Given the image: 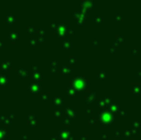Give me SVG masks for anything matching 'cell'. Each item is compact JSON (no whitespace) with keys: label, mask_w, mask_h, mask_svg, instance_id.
<instances>
[{"label":"cell","mask_w":141,"mask_h":140,"mask_svg":"<svg viewBox=\"0 0 141 140\" xmlns=\"http://www.w3.org/2000/svg\"><path fill=\"white\" fill-rule=\"evenodd\" d=\"M88 86V82L83 76H77L71 81V87H73L77 92L86 90Z\"/></svg>","instance_id":"6da1fadb"},{"label":"cell","mask_w":141,"mask_h":140,"mask_svg":"<svg viewBox=\"0 0 141 140\" xmlns=\"http://www.w3.org/2000/svg\"><path fill=\"white\" fill-rule=\"evenodd\" d=\"M115 120L114 114L109 112L107 109L101 110L99 112V122L101 123L102 126H110Z\"/></svg>","instance_id":"7a4b0ae2"},{"label":"cell","mask_w":141,"mask_h":140,"mask_svg":"<svg viewBox=\"0 0 141 140\" xmlns=\"http://www.w3.org/2000/svg\"><path fill=\"white\" fill-rule=\"evenodd\" d=\"M67 31H68V29H67V24H66V22H65V21H62V22L59 24V27H58V29L56 30V33L59 35V37L64 38L66 37V35H67Z\"/></svg>","instance_id":"3957f363"},{"label":"cell","mask_w":141,"mask_h":140,"mask_svg":"<svg viewBox=\"0 0 141 140\" xmlns=\"http://www.w3.org/2000/svg\"><path fill=\"white\" fill-rule=\"evenodd\" d=\"M59 137L61 140H75L74 135L72 134L69 130L67 129H63L61 130L60 132V134H59Z\"/></svg>","instance_id":"277c9868"},{"label":"cell","mask_w":141,"mask_h":140,"mask_svg":"<svg viewBox=\"0 0 141 140\" xmlns=\"http://www.w3.org/2000/svg\"><path fill=\"white\" fill-rule=\"evenodd\" d=\"M29 90L37 95V94H39L40 91H41V85H40V83L39 82H33V83H29Z\"/></svg>","instance_id":"5b68a950"},{"label":"cell","mask_w":141,"mask_h":140,"mask_svg":"<svg viewBox=\"0 0 141 140\" xmlns=\"http://www.w3.org/2000/svg\"><path fill=\"white\" fill-rule=\"evenodd\" d=\"M98 97V93L96 91H92V92H89V94H87L84 98V103L85 105H91L95 102V100L97 99Z\"/></svg>","instance_id":"8992f818"},{"label":"cell","mask_w":141,"mask_h":140,"mask_svg":"<svg viewBox=\"0 0 141 140\" xmlns=\"http://www.w3.org/2000/svg\"><path fill=\"white\" fill-rule=\"evenodd\" d=\"M65 113H66V115L68 116V117H70L71 119L72 118H75L76 117V108L73 107V106H67L66 107V108H65Z\"/></svg>","instance_id":"52a82bcc"},{"label":"cell","mask_w":141,"mask_h":140,"mask_svg":"<svg viewBox=\"0 0 141 140\" xmlns=\"http://www.w3.org/2000/svg\"><path fill=\"white\" fill-rule=\"evenodd\" d=\"M108 108H109V111L111 112L112 114L118 113L119 110H120V107H119V105H118L117 103H115V102H111V104L108 107Z\"/></svg>","instance_id":"ba28073f"},{"label":"cell","mask_w":141,"mask_h":140,"mask_svg":"<svg viewBox=\"0 0 141 140\" xmlns=\"http://www.w3.org/2000/svg\"><path fill=\"white\" fill-rule=\"evenodd\" d=\"M7 37H8V38H9L12 42H13V41H15V40L19 38V33H18L17 31H15V30H11V31L8 33Z\"/></svg>","instance_id":"9c48e42d"},{"label":"cell","mask_w":141,"mask_h":140,"mask_svg":"<svg viewBox=\"0 0 141 140\" xmlns=\"http://www.w3.org/2000/svg\"><path fill=\"white\" fill-rule=\"evenodd\" d=\"M15 74H17L20 78H27V76H28V71L25 69L23 66H19L18 69L15 70Z\"/></svg>","instance_id":"30bf717a"},{"label":"cell","mask_w":141,"mask_h":140,"mask_svg":"<svg viewBox=\"0 0 141 140\" xmlns=\"http://www.w3.org/2000/svg\"><path fill=\"white\" fill-rule=\"evenodd\" d=\"M81 6H82V8H85V9L89 10L94 7V2L91 0H83V1H81Z\"/></svg>","instance_id":"8fae6325"},{"label":"cell","mask_w":141,"mask_h":140,"mask_svg":"<svg viewBox=\"0 0 141 140\" xmlns=\"http://www.w3.org/2000/svg\"><path fill=\"white\" fill-rule=\"evenodd\" d=\"M58 67H59V63L58 61H52L51 64H50V69L49 72L51 74H56L57 71H58Z\"/></svg>","instance_id":"7c38bea8"},{"label":"cell","mask_w":141,"mask_h":140,"mask_svg":"<svg viewBox=\"0 0 141 140\" xmlns=\"http://www.w3.org/2000/svg\"><path fill=\"white\" fill-rule=\"evenodd\" d=\"M53 104H54V106L57 107V108L63 107V105H64L63 98H62L61 96H55V97L53 98Z\"/></svg>","instance_id":"4fadbf2b"},{"label":"cell","mask_w":141,"mask_h":140,"mask_svg":"<svg viewBox=\"0 0 141 140\" xmlns=\"http://www.w3.org/2000/svg\"><path fill=\"white\" fill-rule=\"evenodd\" d=\"M132 90H133V94H134V95H140L141 94V83H134V84H133Z\"/></svg>","instance_id":"5bb4252c"},{"label":"cell","mask_w":141,"mask_h":140,"mask_svg":"<svg viewBox=\"0 0 141 140\" xmlns=\"http://www.w3.org/2000/svg\"><path fill=\"white\" fill-rule=\"evenodd\" d=\"M6 21H7V24H13L14 21H15V16L13 13H10L6 15Z\"/></svg>","instance_id":"9a60e30c"},{"label":"cell","mask_w":141,"mask_h":140,"mask_svg":"<svg viewBox=\"0 0 141 140\" xmlns=\"http://www.w3.org/2000/svg\"><path fill=\"white\" fill-rule=\"evenodd\" d=\"M72 46V41L69 39H64L63 41V50L64 51H67L68 49H70Z\"/></svg>","instance_id":"2e32d148"},{"label":"cell","mask_w":141,"mask_h":140,"mask_svg":"<svg viewBox=\"0 0 141 140\" xmlns=\"http://www.w3.org/2000/svg\"><path fill=\"white\" fill-rule=\"evenodd\" d=\"M0 66H1L2 70H4V71L5 70H9L11 68V66H12V63L10 61H5V62L0 64Z\"/></svg>","instance_id":"e0dca14e"},{"label":"cell","mask_w":141,"mask_h":140,"mask_svg":"<svg viewBox=\"0 0 141 140\" xmlns=\"http://www.w3.org/2000/svg\"><path fill=\"white\" fill-rule=\"evenodd\" d=\"M141 129V122L138 119H133V130L138 131Z\"/></svg>","instance_id":"ac0fdd59"},{"label":"cell","mask_w":141,"mask_h":140,"mask_svg":"<svg viewBox=\"0 0 141 140\" xmlns=\"http://www.w3.org/2000/svg\"><path fill=\"white\" fill-rule=\"evenodd\" d=\"M8 134H9V132L5 128H1L0 127V140L6 139V137L8 136Z\"/></svg>","instance_id":"d6986e66"},{"label":"cell","mask_w":141,"mask_h":140,"mask_svg":"<svg viewBox=\"0 0 141 140\" xmlns=\"http://www.w3.org/2000/svg\"><path fill=\"white\" fill-rule=\"evenodd\" d=\"M8 82H9V78L6 75H4V74H0V86L1 85L2 86L6 85V83Z\"/></svg>","instance_id":"ffe728a7"},{"label":"cell","mask_w":141,"mask_h":140,"mask_svg":"<svg viewBox=\"0 0 141 140\" xmlns=\"http://www.w3.org/2000/svg\"><path fill=\"white\" fill-rule=\"evenodd\" d=\"M97 76L100 80H105L107 78V71L105 69H100L97 73Z\"/></svg>","instance_id":"44dd1931"},{"label":"cell","mask_w":141,"mask_h":140,"mask_svg":"<svg viewBox=\"0 0 141 140\" xmlns=\"http://www.w3.org/2000/svg\"><path fill=\"white\" fill-rule=\"evenodd\" d=\"M33 78L37 81H40L42 79V73L41 71H33Z\"/></svg>","instance_id":"7402d4cb"},{"label":"cell","mask_w":141,"mask_h":140,"mask_svg":"<svg viewBox=\"0 0 141 140\" xmlns=\"http://www.w3.org/2000/svg\"><path fill=\"white\" fill-rule=\"evenodd\" d=\"M101 99L103 100V102L105 103V105L107 106V108L111 104V97L110 96H103Z\"/></svg>","instance_id":"603a6c76"},{"label":"cell","mask_w":141,"mask_h":140,"mask_svg":"<svg viewBox=\"0 0 141 140\" xmlns=\"http://www.w3.org/2000/svg\"><path fill=\"white\" fill-rule=\"evenodd\" d=\"M71 71H72V69L69 65H64L61 69V73L62 74H69V73H71Z\"/></svg>","instance_id":"cb8c5ba5"},{"label":"cell","mask_w":141,"mask_h":140,"mask_svg":"<svg viewBox=\"0 0 141 140\" xmlns=\"http://www.w3.org/2000/svg\"><path fill=\"white\" fill-rule=\"evenodd\" d=\"M115 42L118 45L124 43V35H117L116 38H115Z\"/></svg>","instance_id":"d4e9b609"},{"label":"cell","mask_w":141,"mask_h":140,"mask_svg":"<svg viewBox=\"0 0 141 140\" xmlns=\"http://www.w3.org/2000/svg\"><path fill=\"white\" fill-rule=\"evenodd\" d=\"M119 115L122 117V118H126V117H128V114H129V111H128V109L127 108H121L120 110H119Z\"/></svg>","instance_id":"484cf974"},{"label":"cell","mask_w":141,"mask_h":140,"mask_svg":"<svg viewBox=\"0 0 141 140\" xmlns=\"http://www.w3.org/2000/svg\"><path fill=\"white\" fill-rule=\"evenodd\" d=\"M133 136V133H132V130H126L124 132V138L125 140H129L132 138Z\"/></svg>","instance_id":"4316f807"},{"label":"cell","mask_w":141,"mask_h":140,"mask_svg":"<svg viewBox=\"0 0 141 140\" xmlns=\"http://www.w3.org/2000/svg\"><path fill=\"white\" fill-rule=\"evenodd\" d=\"M76 25L77 26H82V25H83V23H84V17H83V16H80V17H78V18H76Z\"/></svg>","instance_id":"83f0119b"},{"label":"cell","mask_w":141,"mask_h":140,"mask_svg":"<svg viewBox=\"0 0 141 140\" xmlns=\"http://www.w3.org/2000/svg\"><path fill=\"white\" fill-rule=\"evenodd\" d=\"M37 30H38V28L35 25H30L28 27V33L29 34H36L37 33Z\"/></svg>","instance_id":"f1b7e54d"},{"label":"cell","mask_w":141,"mask_h":140,"mask_svg":"<svg viewBox=\"0 0 141 140\" xmlns=\"http://www.w3.org/2000/svg\"><path fill=\"white\" fill-rule=\"evenodd\" d=\"M97 105H98V108H99L101 110H104V109H106V108H107V106L105 105V103L103 102V100H102V99H100V100L98 101Z\"/></svg>","instance_id":"f546056e"},{"label":"cell","mask_w":141,"mask_h":140,"mask_svg":"<svg viewBox=\"0 0 141 140\" xmlns=\"http://www.w3.org/2000/svg\"><path fill=\"white\" fill-rule=\"evenodd\" d=\"M63 112H64L63 109H61V108H56V109L54 110V116H55V117H62Z\"/></svg>","instance_id":"4dcf8cb0"},{"label":"cell","mask_w":141,"mask_h":140,"mask_svg":"<svg viewBox=\"0 0 141 140\" xmlns=\"http://www.w3.org/2000/svg\"><path fill=\"white\" fill-rule=\"evenodd\" d=\"M28 43H29V45L31 47H36L38 45V40L36 38H30L29 41H28Z\"/></svg>","instance_id":"1f68e13d"},{"label":"cell","mask_w":141,"mask_h":140,"mask_svg":"<svg viewBox=\"0 0 141 140\" xmlns=\"http://www.w3.org/2000/svg\"><path fill=\"white\" fill-rule=\"evenodd\" d=\"M68 64H70V65H75L76 64H77V58L76 57H73V56H71L68 58Z\"/></svg>","instance_id":"d6a6232c"},{"label":"cell","mask_w":141,"mask_h":140,"mask_svg":"<svg viewBox=\"0 0 141 140\" xmlns=\"http://www.w3.org/2000/svg\"><path fill=\"white\" fill-rule=\"evenodd\" d=\"M28 120L29 122H34L37 120V114L36 113H30L28 114Z\"/></svg>","instance_id":"836d02e7"},{"label":"cell","mask_w":141,"mask_h":140,"mask_svg":"<svg viewBox=\"0 0 141 140\" xmlns=\"http://www.w3.org/2000/svg\"><path fill=\"white\" fill-rule=\"evenodd\" d=\"M123 18H124V14H123L122 13H117L115 14V19H116V21L120 22V21L123 20Z\"/></svg>","instance_id":"e575fe53"},{"label":"cell","mask_w":141,"mask_h":140,"mask_svg":"<svg viewBox=\"0 0 141 140\" xmlns=\"http://www.w3.org/2000/svg\"><path fill=\"white\" fill-rule=\"evenodd\" d=\"M102 20H103V18H102L100 15H96V16L93 17V21H94L96 24H98V25H100V24L102 23Z\"/></svg>","instance_id":"d590c367"},{"label":"cell","mask_w":141,"mask_h":140,"mask_svg":"<svg viewBox=\"0 0 141 140\" xmlns=\"http://www.w3.org/2000/svg\"><path fill=\"white\" fill-rule=\"evenodd\" d=\"M63 123H64V125H71V124H72V119H71L70 117L66 116V117H64V118L63 119Z\"/></svg>","instance_id":"8d00e7d4"},{"label":"cell","mask_w":141,"mask_h":140,"mask_svg":"<svg viewBox=\"0 0 141 140\" xmlns=\"http://www.w3.org/2000/svg\"><path fill=\"white\" fill-rule=\"evenodd\" d=\"M58 27H59V23H58V22L53 21V22L50 23V28H51L52 30H54L55 32H56V30L58 29Z\"/></svg>","instance_id":"74e56055"},{"label":"cell","mask_w":141,"mask_h":140,"mask_svg":"<svg viewBox=\"0 0 141 140\" xmlns=\"http://www.w3.org/2000/svg\"><path fill=\"white\" fill-rule=\"evenodd\" d=\"M76 93H77V91H76L73 87H71L70 86V87H68V88H67V94H68V95H70V96H74Z\"/></svg>","instance_id":"f35d334b"},{"label":"cell","mask_w":141,"mask_h":140,"mask_svg":"<svg viewBox=\"0 0 141 140\" xmlns=\"http://www.w3.org/2000/svg\"><path fill=\"white\" fill-rule=\"evenodd\" d=\"M40 98H41V100H49V99H50V94H49V92L42 93V94L40 95Z\"/></svg>","instance_id":"ab89813d"},{"label":"cell","mask_w":141,"mask_h":140,"mask_svg":"<svg viewBox=\"0 0 141 140\" xmlns=\"http://www.w3.org/2000/svg\"><path fill=\"white\" fill-rule=\"evenodd\" d=\"M37 33H38V37H44V27H41V28L38 29Z\"/></svg>","instance_id":"60d3db41"},{"label":"cell","mask_w":141,"mask_h":140,"mask_svg":"<svg viewBox=\"0 0 141 140\" xmlns=\"http://www.w3.org/2000/svg\"><path fill=\"white\" fill-rule=\"evenodd\" d=\"M32 68L34 69V71H40V65L39 64H34V65H32Z\"/></svg>","instance_id":"b9f144b4"},{"label":"cell","mask_w":141,"mask_h":140,"mask_svg":"<svg viewBox=\"0 0 141 140\" xmlns=\"http://www.w3.org/2000/svg\"><path fill=\"white\" fill-rule=\"evenodd\" d=\"M96 122H97V119L95 117H90L89 118V124L90 125H94Z\"/></svg>","instance_id":"7bdbcfd3"},{"label":"cell","mask_w":141,"mask_h":140,"mask_svg":"<svg viewBox=\"0 0 141 140\" xmlns=\"http://www.w3.org/2000/svg\"><path fill=\"white\" fill-rule=\"evenodd\" d=\"M3 123H4L5 125H11V120L9 119V117H8V116H6V117H5V119L3 120Z\"/></svg>","instance_id":"ee69618b"},{"label":"cell","mask_w":141,"mask_h":140,"mask_svg":"<svg viewBox=\"0 0 141 140\" xmlns=\"http://www.w3.org/2000/svg\"><path fill=\"white\" fill-rule=\"evenodd\" d=\"M101 137H102V139L103 140H106L108 137H109L108 133H105V132H104V133H102V134H101Z\"/></svg>","instance_id":"f6af8a7d"},{"label":"cell","mask_w":141,"mask_h":140,"mask_svg":"<svg viewBox=\"0 0 141 140\" xmlns=\"http://www.w3.org/2000/svg\"><path fill=\"white\" fill-rule=\"evenodd\" d=\"M115 51H116V49H115V48H113L111 45L108 48V52H109V53H114Z\"/></svg>","instance_id":"bcb514c9"},{"label":"cell","mask_w":141,"mask_h":140,"mask_svg":"<svg viewBox=\"0 0 141 140\" xmlns=\"http://www.w3.org/2000/svg\"><path fill=\"white\" fill-rule=\"evenodd\" d=\"M78 140H88V137L86 135H80Z\"/></svg>","instance_id":"7dc6e473"},{"label":"cell","mask_w":141,"mask_h":140,"mask_svg":"<svg viewBox=\"0 0 141 140\" xmlns=\"http://www.w3.org/2000/svg\"><path fill=\"white\" fill-rule=\"evenodd\" d=\"M135 75H136V77H137V78H139V79H140L141 78V69L137 70V71H136V73H135Z\"/></svg>","instance_id":"c3c4849f"},{"label":"cell","mask_w":141,"mask_h":140,"mask_svg":"<svg viewBox=\"0 0 141 140\" xmlns=\"http://www.w3.org/2000/svg\"><path fill=\"white\" fill-rule=\"evenodd\" d=\"M67 35H70V36L75 35V31H74V30H68V31H67Z\"/></svg>","instance_id":"681fc988"},{"label":"cell","mask_w":141,"mask_h":140,"mask_svg":"<svg viewBox=\"0 0 141 140\" xmlns=\"http://www.w3.org/2000/svg\"><path fill=\"white\" fill-rule=\"evenodd\" d=\"M38 41H39L40 43H43V42H44V37H38Z\"/></svg>","instance_id":"f907efd6"},{"label":"cell","mask_w":141,"mask_h":140,"mask_svg":"<svg viewBox=\"0 0 141 140\" xmlns=\"http://www.w3.org/2000/svg\"><path fill=\"white\" fill-rule=\"evenodd\" d=\"M133 56H136L137 55V49L136 48H133Z\"/></svg>","instance_id":"816d5d0a"},{"label":"cell","mask_w":141,"mask_h":140,"mask_svg":"<svg viewBox=\"0 0 141 140\" xmlns=\"http://www.w3.org/2000/svg\"><path fill=\"white\" fill-rule=\"evenodd\" d=\"M97 45H98V40L97 39H94L93 40V47H97Z\"/></svg>","instance_id":"f5cc1de1"},{"label":"cell","mask_w":141,"mask_h":140,"mask_svg":"<svg viewBox=\"0 0 141 140\" xmlns=\"http://www.w3.org/2000/svg\"><path fill=\"white\" fill-rule=\"evenodd\" d=\"M84 112L85 113H92V109H90V108H85V110H84Z\"/></svg>","instance_id":"db71d44e"},{"label":"cell","mask_w":141,"mask_h":140,"mask_svg":"<svg viewBox=\"0 0 141 140\" xmlns=\"http://www.w3.org/2000/svg\"><path fill=\"white\" fill-rule=\"evenodd\" d=\"M5 117H6V115H5V114H3V113H2V114H0V121H2V122H3V120L5 119Z\"/></svg>","instance_id":"11a10c76"},{"label":"cell","mask_w":141,"mask_h":140,"mask_svg":"<svg viewBox=\"0 0 141 140\" xmlns=\"http://www.w3.org/2000/svg\"><path fill=\"white\" fill-rule=\"evenodd\" d=\"M3 47H5V43L2 39H0V48H3Z\"/></svg>","instance_id":"9f6ffc18"},{"label":"cell","mask_w":141,"mask_h":140,"mask_svg":"<svg viewBox=\"0 0 141 140\" xmlns=\"http://www.w3.org/2000/svg\"><path fill=\"white\" fill-rule=\"evenodd\" d=\"M111 46H112L113 48H115V49H117V48H118V44H117L116 42H113V43L111 44Z\"/></svg>","instance_id":"6f0895ef"},{"label":"cell","mask_w":141,"mask_h":140,"mask_svg":"<svg viewBox=\"0 0 141 140\" xmlns=\"http://www.w3.org/2000/svg\"><path fill=\"white\" fill-rule=\"evenodd\" d=\"M8 117H9V119H10V120H13V119H14V116H13V113L9 114V116H8Z\"/></svg>","instance_id":"680465c9"},{"label":"cell","mask_w":141,"mask_h":140,"mask_svg":"<svg viewBox=\"0 0 141 140\" xmlns=\"http://www.w3.org/2000/svg\"><path fill=\"white\" fill-rule=\"evenodd\" d=\"M50 140H59V138H58V136H56V135H52V136L50 137Z\"/></svg>","instance_id":"91938a15"},{"label":"cell","mask_w":141,"mask_h":140,"mask_svg":"<svg viewBox=\"0 0 141 140\" xmlns=\"http://www.w3.org/2000/svg\"><path fill=\"white\" fill-rule=\"evenodd\" d=\"M115 135L118 137V136L120 135V132H119V131H116V132H115Z\"/></svg>","instance_id":"94428289"},{"label":"cell","mask_w":141,"mask_h":140,"mask_svg":"<svg viewBox=\"0 0 141 140\" xmlns=\"http://www.w3.org/2000/svg\"><path fill=\"white\" fill-rule=\"evenodd\" d=\"M30 123V126H35L36 125V121H34V122H29Z\"/></svg>","instance_id":"6125c7cd"},{"label":"cell","mask_w":141,"mask_h":140,"mask_svg":"<svg viewBox=\"0 0 141 140\" xmlns=\"http://www.w3.org/2000/svg\"><path fill=\"white\" fill-rule=\"evenodd\" d=\"M22 137H23V139H27V135H22Z\"/></svg>","instance_id":"be15d7a7"},{"label":"cell","mask_w":141,"mask_h":140,"mask_svg":"<svg viewBox=\"0 0 141 140\" xmlns=\"http://www.w3.org/2000/svg\"><path fill=\"white\" fill-rule=\"evenodd\" d=\"M138 140H140V139H138Z\"/></svg>","instance_id":"e7e4bbea"},{"label":"cell","mask_w":141,"mask_h":140,"mask_svg":"<svg viewBox=\"0 0 141 140\" xmlns=\"http://www.w3.org/2000/svg\"><path fill=\"white\" fill-rule=\"evenodd\" d=\"M140 140H141V139H140Z\"/></svg>","instance_id":"03108f58"}]
</instances>
